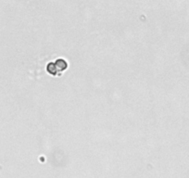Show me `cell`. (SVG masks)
Listing matches in <instances>:
<instances>
[{
	"instance_id": "obj_2",
	"label": "cell",
	"mask_w": 189,
	"mask_h": 178,
	"mask_svg": "<svg viewBox=\"0 0 189 178\" xmlns=\"http://www.w3.org/2000/svg\"><path fill=\"white\" fill-rule=\"evenodd\" d=\"M47 72L52 75H56L58 73V69H57V67H56L55 63L51 62L47 65Z\"/></svg>"
},
{
	"instance_id": "obj_1",
	"label": "cell",
	"mask_w": 189,
	"mask_h": 178,
	"mask_svg": "<svg viewBox=\"0 0 189 178\" xmlns=\"http://www.w3.org/2000/svg\"><path fill=\"white\" fill-rule=\"evenodd\" d=\"M55 65H56V67H57L58 72L64 71L65 69H67V67H68L67 61L65 59H59L56 60Z\"/></svg>"
}]
</instances>
